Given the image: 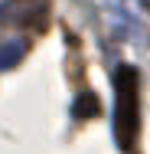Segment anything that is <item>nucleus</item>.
<instances>
[{"label": "nucleus", "mask_w": 150, "mask_h": 154, "mask_svg": "<svg viewBox=\"0 0 150 154\" xmlns=\"http://www.w3.org/2000/svg\"><path fill=\"white\" fill-rule=\"evenodd\" d=\"M72 115H75L78 122L98 118V115H101V102H98V95H95V92H78L75 105H72Z\"/></svg>", "instance_id": "obj_2"}, {"label": "nucleus", "mask_w": 150, "mask_h": 154, "mask_svg": "<svg viewBox=\"0 0 150 154\" xmlns=\"http://www.w3.org/2000/svg\"><path fill=\"white\" fill-rule=\"evenodd\" d=\"M26 49H30L26 43H7V46H0V72L3 69H13L16 62L26 56Z\"/></svg>", "instance_id": "obj_3"}, {"label": "nucleus", "mask_w": 150, "mask_h": 154, "mask_svg": "<svg viewBox=\"0 0 150 154\" xmlns=\"http://www.w3.org/2000/svg\"><path fill=\"white\" fill-rule=\"evenodd\" d=\"M140 134V72L118 66L114 72V138L121 151H134Z\"/></svg>", "instance_id": "obj_1"}]
</instances>
